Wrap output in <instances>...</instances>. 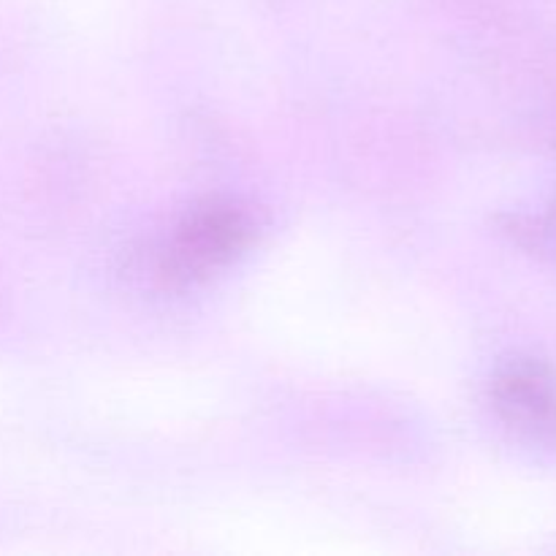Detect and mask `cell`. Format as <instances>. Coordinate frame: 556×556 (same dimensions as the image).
<instances>
[{
    "label": "cell",
    "mask_w": 556,
    "mask_h": 556,
    "mask_svg": "<svg viewBox=\"0 0 556 556\" xmlns=\"http://www.w3.org/2000/svg\"><path fill=\"white\" fill-rule=\"evenodd\" d=\"M255 223L233 201H204L174 228L163 253V275L177 282L206 280L248 250Z\"/></svg>",
    "instance_id": "obj_1"
},
{
    "label": "cell",
    "mask_w": 556,
    "mask_h": 556,
    "mask_svg": "<svg viewBox=\"0 0 556 556\" xmlns=\"http://www.w3.org/2000/svg\"><path fill=\"white\" fill-rule=\"evenodd\" d=\"M492 402L505 427L556 448V372L548 364L535 358L503 364L492 380Z\"/></svg>",
    "instance_id": "obj_2"
},
{
    "label": "cell",
    "mask_w": 556,
    "mask_h": 556,
    "mask_svg": "<svg viewBox=\"0 0 556 556\" xmlns=\"http://www.w3.org/2000/svg\"><path fill=\"white\" fill-rule=\"evenodd\" d=\"M548 228H552V233L556 237V204H554V210H552V220H548Z\"/></svg>",
    "instance_id": "obj_3"
}]
</instances>
